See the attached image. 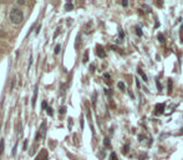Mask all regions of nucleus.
Returning a JSON list of instances; mask_svg holds the SVG:
<instances>
[{
	"mask_svg": "<svg viewBox=\"0 0 183 160\" xmlns=\"http://www.w3.org/2000/svg\"><path fill=\"white\" fill-rule=\"evenodd\" d=\"M10 20L13 24H21L22 20H24V14H22L21 11V9H19V8H14L13 10L10 11Z\"/></svg>",
	"mask_w": 183,
	"mask_h": 160,
	"instance_id": "f257e3e1",
	"label": "nucleus"
},
{
	"mask_svg": "<svg viewBox=\"0 0 183 160\" xmlns=\"http://www.w3.org/2000/svg\"><path fill=\"white\" fill-rule=\"evenodd\" d=\"M96 54L100 56V58H105V56H106V51H105V49L102 48L101 45H97L96 46Z\"/></svg>",
	"mask_w": 183,
	"mask_h": 160,
	"instance_id": "f03ea898",
	"label": "nucleus"
},
{
	"mask_svg": "<svg viewBox=\"0 0 183 160\" xmlns=\"http://www.w3.org/2000/svg\"><path fill=\"white\" fill-rule=\"evenodd\" d=\"M165 106H166V104H157L156 105V114L158 115V114H162L163 113V110H165Z\"/></svg>",
	"mask_w": 183,
	"mask_h": 160,
	"instance_id": "7ed1b4c3",
	"label": "nucleus"
},
{
	"mask_svg": "<svg viewBox=\"0 0 183 160\" xmlns=\"http://www.w3.org/2000/svg\"><path fill=\"white\" fill-rule=\"evenodd\" d=\"M137 72H138V74H140V76L142 78V80H143V81H144V83H147V81H148V79H147V75L144 74V72H143V70H142V69H138Z\"/></svg>",
	"mask_w": 183,
	"mask_h": 160,
	"instance_id": "20e7f679",
	"label": "nucleus"
},
{
	"mask_svg": "<svg viewBox=\"0 0 183 160\" xmlns=\"http://www.w3.org/2000/svg\"><path fill=\"white\" fill-rule=\"evenodd\" d=\"M117 86H118L120 90H126V85H125L123 81H118L117 83Z\"/></svg>",
	"mask_w": 183,
	"mask_h": 160,
	"instance_id": "39448f33",
	"label": "nucleus"
},
{
	"mask_svg": "<svg viewBox=\"0 0 183 160\" xmlns=\"http://www.w3.org/2000/svg\"><path fill=\"white\" fill-rule=\"evenodd\" d=\"M136 34H137V36H142V29L140 25L136 26Z\"/></svg>",
	"mask_w": 183,
	"mask_h": 160,
	"instance_id": "423d86ee",
	"label": "nucleus"
},
{
	"mask_svg": "<svg viewBox=\"0 0 183 160\" xmlns=\"http://www.w3.org/2000/svg\"><path fill=\"white\" fill-rule=\"evenodd\" d=\"M128 150H130V144H126L123 147V149H122V153L126 155V154H128Z\"/></svg>",
	"mask_w": 183,
	"mask_h": 160,
	"instance_id": "0eeeda50",
	"label": "nucleus"
},
{
	"mask_svg": "<svg viewBox=\"0 0 183 160\" xmlns=\"http://www.w3.org/2000/svg\"><path fill=\"white\" fill-rule=\"evenodd\" d=\"M91 28H92V23H88L85 26V33H91Z\"/></svg>",
	"mask_w": 183,
	"mask_h": 160,
	"instance_id": "6e6552de",
	"label": "nucleus"
},
{
	"mask_svg": "<svg viewBox=\"0 0 183 160\" xmlns=\"http://www.w3.org/2000/svg\"><path fill=\"white\" fill-rule=\"evenodd\" d=\"M36 94H37V88H35L34 96H32V106H35V104H36Z\"/></svg>",
	"mask_w": 183,
	"mask_h": 160,
	"instance_id": "1a4fd4ad",
	"label": "nucleus"
},
{
	"mask_svg": "<svg viewBox=\"0 0 183 160\" xmlns=\"http://www.w3.org/2000/svg\"><path fill=\"white\" fill-rule=\"evenodd\" d=\"M104 144H105V147H106V148H110V147H111L110 139H109V138H105V140H104Z\"/></svg>",
	"mask_w": 183,
	"mask_h": 160,
	"instance_id": "9d476101",
	"label": "nucleus"
},
{
	"mask_svg": "<svg viewBox=\"0 0 183 160\" xmlns=\"http://www.w3.org/2000/svg\"><path fill=\"white\" fill-rule=\"evenodd\" d=\"M4 153V140H0V155Z\"/></svg>",
	"mask_w": 183,
	"mask_h": 160,
	"instance_id": "9b49d317",
	"label": "nucleus"
},
{
	"mask_svg": "<svg viewBox=\"0 0 183 160\" xmlns=\"http://www.w3.org/2000/svg\"><path fill=\"white\" fill-rule=\"evenodd\" d=\"M158 41H159V43H165V36H163L162 34H161V33H159V34H158Z\"/></svg>",
	"mask_w": 183,
	"mask_h": 160,
	"instance_id": "f8f14e48",
	"label": "nucleus"
},
{
	"mask_svg": "<svg viewBox=\"0 0 183 160\" xmlns=\"http://www.w3.org/2000/svg\"><path fill=\"white\" fill-rule=\"evenodd\" d=\"M72 8H74V6H72V4L70 3V1L66 3V5H65V9H66V10H72Z\"/></svg>",
	"mask_w": 183,
	"mask_h": 160,
	"instance_id": "ddd939ff",
	"label": "nucleus"
},
{
	"mask_svg": "<svg viewBox=\"0 0 183 160\" xmlns=\"http://www.w3.org/2000/svg\"><path fill=\"white\" fill-rule=\"evenodd\" d=\"M88 60V51H85V55H83V63H87Z\"/></svg>",
	"mask_w": 183,
	"mask_h": 160,
	"instance_id": "4468645a",
	"label": "nucleus"
},
{
	"mask_svg": "<svg viewBox=\"0 0 183 160\" xmlns=\"http://www.w3.org/2000/svg\"><path fill=\"white\" fill-rule=\"evenodd\" d=\"M60 49H61V46L60 45H56L55 46V54H59L60 53Z\"/></svg>",
	"mask_w": 183,
	"mask_h": 160,
	"instance_id": "2eb2a0df",
	"label": "nucleus"
},
{
	"mask_svg": "<svg viewBox=\"0 0 183 160\" xmlns=\"http://www.w3.org/2000/svg\"><path fill=\"white\" fill-rule=\"evenodd\" d=\"M111 160H117V156H116V153H111V156H110Z\"/></svg>",
	"mask_w": 183,
	"mask_h": 160,
	"instance_id": "dca6fc26",
	"label": "nucleus"
},
{
	"mask_svg": "<svg viewBox=\"0 0 183 160\" xmlns=\"http://www.w3.org/2000/svg\"><path fill=\"white\" fill-rule=\"evenodd\" d=\"M46 111H48V114H49L50 116H53L54 113H53V109H51V108H48V109H46Z\"/></svg>",
	"mask_w": 183,
	"mask_h": 160,
	"instance_id": "f3484780",
	"label": "nucleus"
},
{
	"mask_svg": "<svg viewBox=\"0 0 183 160\" xmlns=\"http://www.w3.org/2000/svg\"><path fill=\"white\" fill-rule=\"evenodd\" d=\"M172 90V80H168V91Z\"/></svg>",
	"mask_w": 183,
	"mask_h": 160,
	"instance_id": "a211bd4d",
	"label": "nucleus"
},
{
	"mask_svg": "<svg viewBox=\"0 0 183 160\" xmlns=\"http://www.w3.org/2000/svg\"><path fill=\"white\" fill-rule=\"evenodd\" d=\"M156 84H157V88H158V90H162V88H161V83H159V80H158V79L156 80Z\"/></svg>",
	"mask_w": 183,
	"mask_h": 160,
	"instance_id": "6ab92c4d",
	"label": "nucleus"
},
{
	"mask_svg": "<svg viewBox=\"0 0 183 160\" xmlns=\"http://www.w3.org/2000/svg\"><path fill=\"white\" fill-rule=\"evenodd\" d=\"M142 6H143L144 9H146V11H147V13H151V11H152V10H151V8H149L148 5H142Z\"/></svg>",
	"mask_w": 183,
	"mask_h": 160,
	"instance_id": "aec40b11",
	"label": "nucleus"
},
{
	"mask_svg": "<svg viewBox=\"0 0 183 160\" xmlns=\"http://www.w3.org/2000/svg\"><path fill=\"white\" fill-rule=\"evenodd\" d=\"M167 136H170V134H162L161 136H159V139H161V140H163L165 138H167Z\"/></svg>",
	"mask_w": 183,
	"mask_h": 160,
	"instance_id": "412c9836",
	"label": "nucleus"
},
{
	"mask_svg": "<svg viewBox=\"0 0 183 160\" xmlns=\"http://www.w3.org/2000/svg\"><path fill=\"white\" fill-rule=\"evenodd\" d=\"M105 93H106V95H111V90H110V89H105Z\"/></svg>",
	"mask_w": 183,
	"mask_h": 160,
	"instance_id": "4be33fe9",
	"label": "nucleus"
},
{
	"mask_svg": "<svg viewBox=\"0 0 183 160\" xmlns=\"http://www.w3.org/2000/svg\"><path fill=\"white\" fill-rule=\"evenodd\" d=\"M123 36H125V33L122 30H120V38H121V39H123Z\"/></svg>",
	"mask_w": 183,
	"mask_h": 160,
	"instance_id": "5701e85b",
	"label": "nucleus"
},
{
	"mask_svg": "<svg viewBox=\"0 0 183 160\" xmlns=\"http://www.w3.org/2000/svg\"><path fill=\"white\" fill-rule=\"evenodd\" d=\"M65 111H66V108H65V106H62V108H61V110H60V113H61V114H64Z\"/></svg>",
	"mask_w": 183,
	"mask_h": 160,
	"instance_id": "b1692460",
	"label": "nucleus"
},
{
	"mask_svg": "<svg viewBox=\"0 0 183 160\" xmlns=\"http://www.w3.org/2000/svg\"><path fill=\"white\" fill-rule=\"evenodd\" d=\"M135 80H136V85H137V86H138V88H140V86H141V84H140V80H138V79H137V78H136V79H135Z\"/></svg>",
	"mask_w": 183,
	"mask_h": 160,
	"instance_id": "393cba45",
	"label": "nucleus"
},
{
	"mask_svg": "<svg viewBox=\"0 0 183 160\" xmlns=\"http://www.w3.org/2000/svg\"><path fill=\"white\" fill-rule=\"evenodd\" d=\"M26 147H27V140H25V143H24V150H26Z\"/></svg>",
	"mask_w": 183,
	"mask_h": 160,
	"instance_id": "a878e982",
	"label": "nucleus"
},
{
	"mask_svg": "<svg viewBox=\"0 0 183 160\" xmlns=\"http://www.w3.org/2000/svg\"><path fill=\"white\" fill-rule=\"evenodd\" d=\"M122 6H127V1H122Z\"/></svg>",
	"mask_w": 183,
	"mask_h": 160,
	"instance_id": "bb28decb",
	"label": "nucleus"
},
{
	"mask_svg": "<svg viewBox=\"0 0 183 160\" xmlns=\"http://www.w3.org/2000/svg\"><path fill=\"white\" fill-rule=\"evenodd\" d=\"M43 109H46V101L43 103Z\"/></svg>",
	"mask_w": 183,
	"mask_h": 160,
	"instance_id": "cd10ccee",
	"label": "nucleus"
},
{
	"mask_svg": "<svg viewBox=\"0 0 183 160\" xmlns=\"http://www.w3.org/2000/svg\"><path fill=\"white\" fill-rule=\"evenodd\" d=\"M90 69H91V72H93V70H95V65H91Z\"/></svg>",
	"mask_w": 183,
	"mask_h": 160,
	"instance_id": "c85d7f7f",
	"label": "nucleus"
},
{
	"mask_svg": "<svg viewBox=\"0 0 183 160\" xmlns=\"http://www.w3.org/2000/svg\"><path fill=\"white\" fill-rule=\"evenodd\" d=\"M104 76H105L106 79H110V75H109V74H105V75H104Z\"/></svg>",
	"mask_w": 183,
	"mask_h": 160,
	"instance_id": "c756f323",
	"label": "nucleus"
},
{
	"mask_svg": "<svg viewBox=\"0 0 183 160\" xmlns=\"http://www.w3.org/2000/svg\"><path fill=\"white\" fill-rule=\"evenodd\" d=\"M181 130H182V133H183V128H182V129H181Z\"/></svg>",
	"mask_w": 183,
	"mask_h": 160,
	"instance_id": "7c9ffc66",
	"label": "nucleus"
}]
</instances>
